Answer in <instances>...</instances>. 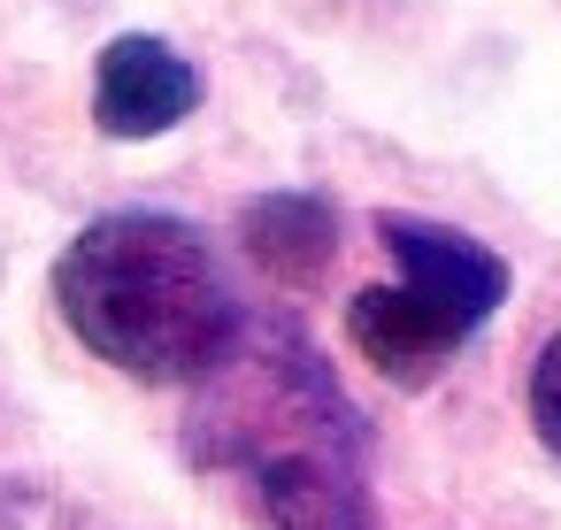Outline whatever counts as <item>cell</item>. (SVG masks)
Listing matches in <instances>:
<instances>
[{
    "instance_id": "cell-1",
    "label": "cell",
    "mask_w": 561,
    "mask_h": 530,
    "mask_svg": "<svg viewBox=\"0 0 561 530\" xmlns=\"http://www.w3.org/2000/svg\"><path fill=\"white\" fill-rule=\"evenodd\" d=\"M185 453L231 476L262 530H385L369 492V423L293 323H254L193 384Z\"/></svg>"
},
{
    "instance_id": "cell-2",
    "label": "cell",
    "mask_w": 561,
    "mask_h": 530,
    "mask_svg": "<svg viewBox=\"0 0 561 530\" xmlns=\"http://www.w3.org/2000/svg\"><path fill=\"white\" fill-rule=\"evenodd\" d=\"M55 308L93 361L139 384H201L247 331L208 231L170 208L93 216L55 262Z\"/></svg>"
},
{
    "instance_id": "cell-3",
    "label": "cell",
    "mask_w": 561,
    "mask_h": 530,
    "mask_svg": "<svg viewBox=\"0 0 561 530\" xmlns=\"http://www.w3.org/2000/svg\"><path fill=\"white\" fill-rule=\"evenodd\" d=\"M377 239L392 254V285H362L346 300V338L385 384L423 392L507 308L515 277L484 239H469L461 223H438V216L385 208Z\"/></svg>"
},
{
    "instance_id": "cell-4",
    "label": "cell",
    "mask_w": 561,
    "mask_h": 530,
    "mask_svg": "<svg viewBox=\"0 0 561 530\" xmlns=\"http://www.w3.org/2000/svg\"><path fill=\"white\" fill-rule=\"evenodd\" d=\"M201 108V70L162 32H116L93 62V124L101 139H162Z\"/></svg>"
},
{
    "instance_id": "cell-5",
    "label": "cell",
    "mask_w": 561,
    "mask_h": 530,
    "mask_svg": "<svg viewBox=\"0 0 561 530\" xmlns=\"http://www.w3.org/2000/svg\"><path fill=\"white\" fill-rule=\"evenodd\" d=\"M239 239L247 254L285 277V285H308L331 254H339V208L323 193H262L239 208Z\"/></svg>"
},
{
    "instance_id": "cell-6",
    "label": "cell",
    "mask_w": 561,
    "mask_h": 530,
    "mask_svg": "<svg viewBox=\"0 0 561 530\" xmlns=\"http://www.w3.org/2000/svg\"><path fill=\"white\" fill-rule=\"evenodd\" d=\"M0 530H85V515L32 476H0Z\"/></svg>"
},
{
    "instance_id": "cell-7",
    "label": "cell",
    "mask_w": 561,
    "mask_h": 530,
    "mask_svg": "<svg viewBox=\"0 0 561 530\" xmlns=\"http://www.w3.org/2000/svg\"><path fill=\"white\" fill-rule=\"evenodd\" d=\"M530 430H538V446L561 461V331L538 346V361H530Z\"/></svg>"
}]
</instances>
